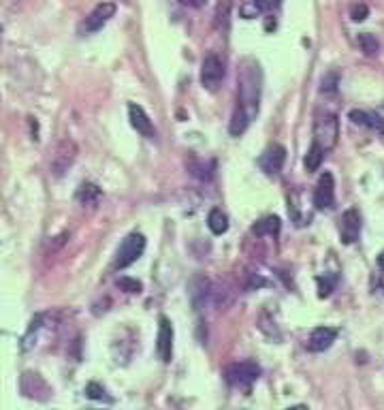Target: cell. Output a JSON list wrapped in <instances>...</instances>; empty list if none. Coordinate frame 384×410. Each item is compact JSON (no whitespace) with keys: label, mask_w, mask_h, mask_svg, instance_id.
<instances>
[{"label":"cell","mask_w":384,"mask_h":410,"mask_svg":"<svg viewBox=\"0 0 384 410\" xmlns=\"http://www.w3.org/2000/svg\"><path fill=\"white\" fill-rule=\"evenodd\" d=\"M336 338H338L336 327H316L308 338V351L310 353H323V351L331 349Z\"/></svg>","instance_id":"7c38bea8"},{"label":"cell","mask_w":384,"mask_h":410,"mask_svg":"<svg viewBox=\"0 0 384 410\" xmlns=\"http://www.w3.org/2000/svg\"><path fill=\"white\" fill-rule=\"evenodd\" d=\"M282 0H254V6L259 13H271L276 9H280Z\"/></svg>","instance_id":"d4e9b609"},{"label":"cell","mask_w":384,"mask_h":410,"mask_svg":"<svg viewBox=\"0 0 384 410\" xmlns=\"http://www.w3.org/2000/svg\"><path fill=\"white\" fill-rule=\"evenodd\" d=\"M357 43H359V47H361V51H363L365 56H376V53L380 51L378 39H376L374 34H370V32H361V34L357 36Z\"/></svg>","instance_id":"d6986e66"},{"label":"cell","mask_w":384,"mask_h":410,"mask_svg":"<svg viewBox=\"0 0 384 410\" xmlns=\"http://www.w3.org/2000/svg\"><path fill=\"white\" fill-rule=\"evenodd\" d=\"M118 287H120L124 293H139V291L143 289L139 280H135V278H128V276H122V278H118Z\"/></svg>","instance_id":"cb8c5ba5"},{"label":"cell","mask_w":384,"mask_h":410,"mask_svg":"<svg viewBox=\"0 0 384 410\" xmlns=\"http://www.w3.org/2000/svg\"><path fill=\"white\" fill-rule=\"evenodd\" d=\"M261 90H263V71L261 64L254 58H244L239 62L237 73V107L231 118L229 133L233 137H239L248 130L250 122L259 113L261 103Z\"/></svg>","instance_id":"6da1fadb"},{"label":"cell","mask_w":384,"mask_h":410,"mask_svg":"<svg viewBox=\"0 0 384 410\" xmlns=\"http://www.w3.org/2000/svg\"><path fill=\"white\" fill-rule=\"evenodd\" d=\"M128 120H130L133 128H135L139 135H143V137H154V135H156L150 116H147V113L143 111V107H139L137 103H130V105H128Z\"/></svg>","instance_id":"4fadbf2b"},{"label":"cell","mask_w":384,"mask_h":410,"mask_svg":"<svg viewBox=\"0 0 384 410\" xmlns=\"http://www.w3.org/2000/svg\"><path fill=\"white\" fill-rule=\"evenodd\" d=\"M115 11H118V6H115V2H111V0H105V2H100V4H96V6L85 15V19L79 24V34H94V32L103 30V26L115 15Z\"/></svg>","instance_id":"5b68a950"},{"label":"cell","mask_w":384,"mask_h":410,"mask_svg":"<svg viewBox=\"0 0 384 410\" xmlns=\"http://www.w3.org/2000/svg\"><path fill=\"white\" fill-rule=\"evenodd\" d=\"M314 205H316V210H331L336 205V182L329 171H325L316 184Z\"/></svg>","instance_id":"ba28073f"},{"label":"cell","mask_w":384,"mask_h":410,"mask_svg":"<svg viewBox=\"0 0 384 410\" xmlns=\"http://www.w3.org/2000/svg\"><path fill=\"white\" fill-rule=\"evenodd\" d=\"M348 118H351L353 124L372 128V130L384 135V118L383 116H378V113L374 116V113H368V111H363V109H353V111L348 113Z\"/></svg>","instance_id":"5bb4252c"},{"label":"cell","mask_w":384,"mask_h":410,"mask_svg":"<svg viewBox=\"0 0 384 410\" xmlns=\"http://www.w3.org/2000/svg\"><path fill=\"white\" fill-rule=\"evenodd\" d=\"M227 75V68H224V62L220 60V56L216 53H209L203 58V64H201V83L207 88V90H216L222 79Z\"/></svg>","instance_id":"52a82bcc"},{"label":"cell","mask_w":384,"mask_h":410,"mask_svg":"<svg viewBox=\"0 0 384 410\" xmlns=\"http://www.w3.org/2000/svg\"><path fill=\"white\" fill-rule=\"evenodd\" d=\"M207 225H209V231H212L214 235H222V233L229 231V218H227V214H224L222 210H218V207L209 212Z\"/></svg>","instance_id":"e0dca14e"},{"label":"cell","mask_w":384,"mask_h":410,"mask_svg":"<svg viewBox=\"0 0 384 410\" xmlns=\"http://www.w3.org/2000/svg\"><path fill=\"white\" fill-rule=\"evenodd\" d=\"M259 376H261V368L254 362H242L227 368V381L239 389H250L252 383L259 381Z\"/></svg>","instance_id":"8992f818"},{"label":"cell","mask_w":384,"mask_h":410,"mask_svg":"<svg viewBox=\"0 0 384 410\" xmlns=\"http://www.w3.org/2000/svg\"><path fill=\"white\" fill-rule=\"evenodd\" d=\"M361 235V214L359 210L351 207L342 214V225H340V237L344 244H355Z\"/></svg>","instance_id":"8fae6325"},{"label":"cell","mask_w":384,"mask_h":410,"mask_svg":"<svg viewBox=\"0 0 384 410\" xmlns=\"http://www.w3.org/2000/svg\"><path fill=\"white\" fill-rule=\"evenodd\" d=\"M229 11H231V2L229 0H220L218 9H216V26L218 28H229Z\"/></svg>","instance_id":"ffe728a7"},{"label":"cell","mask_w":384,"mask_h":410,"mask_svg":"<svg viewBox=\"0 0 384 410\" xmlns=\"http://www.w3.org/2000/svg\"><path fill=\"white\" fill-rule=\"evenodd\" d=\"M338 86H340V75L338 73H327L321 81V92L325 94H336L338 92Z\"/></svg>","instance_id":"44dd1931"},{"label":"cell","mask_w":384,"mask_h":410,"mask_svg":"<svg viewBox=\"0 0 384 410\" xmlns=\"http://www.w3.org/2000/svg\"><path fill=\"white\" fill-rule=\"evenodd\" d=\"M85 396L90 400H105V402H111V398L107 396L105 387H100L98 383H88L85 385Z\"/></svg>","instance_id":"7402d4cb"},{"label":"cell","mask_w":384,"mask_h":410,"mask_svg":"<svg viewBox=\"0 0 384 410\" xmlns=\"http://www.w3.org/2000/svg\"><path fill=\"white\" fill-rule=\"evenodd\" d=\"M323 158H325V150L318 145V143H312L306 158H303V165H306V171H318L321 165H323Z\"/></svg>","instance_id":"ac0fdd59"},{"label":"cell","mask_w":384,"mask_h":410,"mask_svg":"<svg viewBox=\"0 0 384 410\" xmlns=\"http://www.w3.org/2000/svg\"><path fill=\"white\" fill-rule=\"evenodd\" d=\"M286 410H308V406H303V404H299V406H291V409Z\"/></svg>","instance_id":"83f0119b"},{"label":"cell","mask_w":384,"mask_h":410,"mask_svg":"<svg viewBox=\"0 0 384 410\" xmlns=\"http://www.w3.org/2000/svg\"><path fill=\"white\" fill-rule=\"evenodd\" d=\"M340 139V120L336 113H318L314 120V143L331 152Z\"/></svg>","instance_id":"7a4b0ae2"},{"label":"cell","mask_w":384,"mask_h":410,"mask_svg":"<svg viewBox=\"0 0 384 410\" xmlns=\"http://www.w3.org/2000/svg\"><path fill=\"white\" fill-rule=\"evenodd\" d=\"M316 282H318V297H329L336 287V276H325V278L321 276L316 278Z\"/></svg>","instance_id":"603a6c76"},{"label":"cell","mask_w":384,"mask_h":410,"mask_svg":"<svg viewBox=\"0 0 384 410\" xmlns=\"http://www.w3.org/2000/svg\"><path fill=\"white\" fill-rule=\"evenodd\" d=\"M145 250V237L141 233H130L124 237V242L120 244V248L115 250V259H113V267L115 270H126L128 265H133Z\"/></svg>","instance_id":"3957f363"},{"label":"cell","mask_w":384,"mask_h":410,"mask_svg":"<svg viewBox=\"0 0 384 410\" xmlns=\"http://www.w3.org/2000/svg\"><path fill=\"white\" fill-rule=\"evenodd\" d=\"M156 353H158L160 362H165V364H169L173 357V325L167 317H160V321H158Z\"/></svg>","instance_id":"30bf717a"},{"label":"cell","mask_w":384,"mask_h":410,"mask_svg":"<svg viewBox=\"0 0 384 410\" xmlns=\"http://www.w3.org/2000/svg\"><path fill=\"white\" fill-rule=\"evenodd\" d=\"M378 267H380V270L384 272V250L380 252V255H378Z\"/></svg>","instance_id":"4316f807"},{"label":"cell","mask_w":384,"mask_h":410,"mask_svg":"<svg viewBox=\"0 0 384 410\" xmlns=\"http://www.w3.org/2000/svg\"><path fill=\"white\" fill-rule=\"evenodd\" d=\"M284 160H286V148L280 145V143H274L269 145L261 158H259V167L267 173V175H278L284 167Z\"/></svg>","instance_id":"9c48e42d"},{"label":"cell","mask_w":384,"mask_h":410,"mask_svg":"<svg viewBox=\"0 0 384 410\" xmlns=\"http://www.w3.org/2000/svg\"><path fill=\"white\" fill-rule=\"evenodd\" d=\"M77 154H79V150H77V143L73 141V139H62L58 145H56V150H53V154H51V163H49V169H51V173L56 175V178H62L71 167H73V163H75V158H77Z\"/></svg>","instance_id":"277c9868"},{"label":"cell","mask_w":384,"mask_h":410,"mask_svg":"<svg viewBox=\"0 0 384 410\" xmlns=\"http://www.w3.org/2000/svg\"><path fill=\"white\" fill-rule=\"evenodd\" d=\"M100 199H103V190H100L96 184L85 182V184H81L79 190H77V201H79L83 207H96V205L100 203Z\"/></svg>","instance_id":"9a60e30c"},{"label":"cell","mask_w":384,"mask_h":410,"mask_svg":"<svg viewBox=\"0 0 384 410\" xmlns=\"http://www.w3.org/2000/svg\"><path fill=\"white\" fill-rule=\"evenodd\" d=\"M280 227H282V222H280V218L278 216H265V218H261L254 227H252V233L254 235H259V237H265V235H278L280 233Z\"/></svg>","instance_id":"2e32d148"},{"label":"cell","mask_w":384,"mask_h":410,"mask_svg":"<svg viewBox=\"0 0 384 410\" xmlns=\"http://www.w3.org/2000/svg\"><path fill=\"white\" fill-rule=\"evenodd\" d=\"M368 15H370V9H368L365 2H359V4H355V6L351 9V17H353V21H363Z\"/></svg>","instance_id":"484cf974"}]
</instances>
